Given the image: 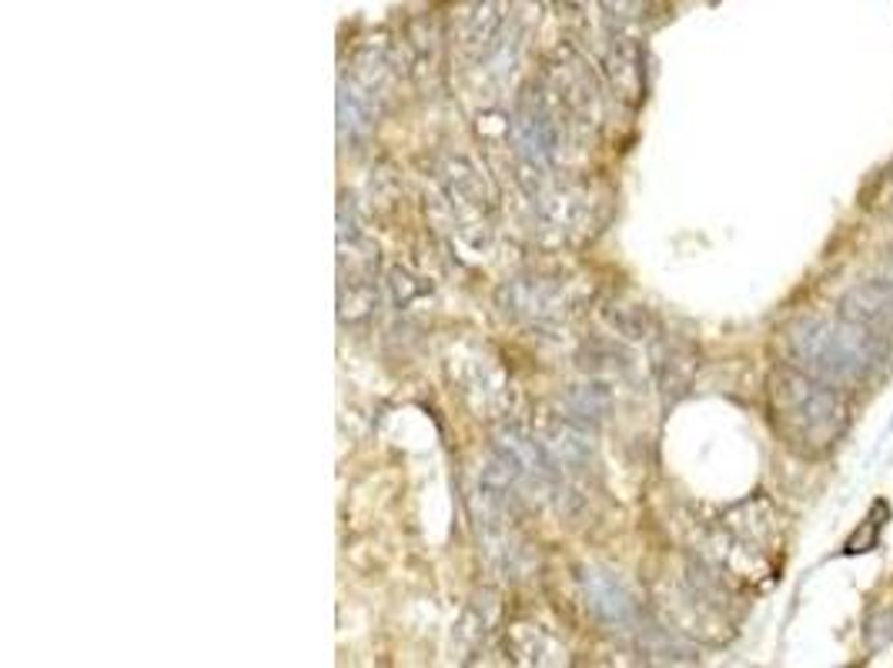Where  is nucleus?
Masks as SVG:
<instances>
[{
    "label": "nucleus",
    "instance_id": "ddd939ff",
    "mask_svg": "<svg viewBox=\"0 0 893 668\" xmlns=\"http://www.w3.org/2000/svg\"><path fill=\"white\" fill-rule=\"evenodd\" d=\"M375 114H379L375 94H369L351 74L338 78V131H341V138H348V141L366 138L375 125Z\"/></svg>",
    "mask_w": 893,
    "mask_h": 668
},
{
    "label": "nucleus",
    "instance_id": "f257e3e1",
    "mask_svg": "<svg viewBox=\"0 0 893 668\" xmlns=\"http://www.w3.org/2000/svg\"><path fill=\"white\" fill-rule=\"evenodd\" d=\"M787 364L833 385V388H863L886 368V338L873 328L850 321L844 315L820 318L807 315L784 328Z\"/></svg>",
    "mask_w": 893,
    "mask_h": 668
},
{
    "label": "nucleus",
    "instance_id": "4468645a",
    "mask_svg": "<svg viewBox=\"0 0 893 668\" xmlns=\"http://www.w3.org/2000/svg\"><path fill=\"white\" fill-rule=\"evenodd\" d=\"M696 351L686 344V341H660L657 344V354H652V372H657V382L663 388L666 398H680L693 375H696Z\"/></svg>",
    "mask_w": 893,
    "mask_h": 668
},
{
    "label": "nucleus",
    "instance_id": "39448f33",
    "mask_svg": "<svg viewBox=\"0 0 893 668\" xmlns=\"http://www.w3.org/2000/svg\"><path fill=\"white\" fill-rule=\"evenodd\" d=\"M512 117V148H515V161H529V164H546L553 167L556 154H559V107L549 101V94L540 87H532L519 97Z\"/></svg>",
    "mask_w": 893,
    "mask_h": 668
},
{
    "label": "nucleus",
    "instance_id": "f3484780",
    "mask_svg": "<svg viewBox=\"0 0 893 668\" xmlns=\"http://www.w3.org/2000/svg\"><path fill=\"white\" fill-rule=\"evenodd\" d=\"M375 305H379L375 278H338V315H341V321H348V325L366 321Z\"/></svg>",
    "mask_w": 893,
    "mask_h": 668
},
{
    "label": "nucleus",
    "instance_id": "f03ea898",
    "mask_svg": "<svg viewBox=\"0 0 893 668\" xmlns=\"http://www.w3.org/2000/svg\"><path fill=\"white\" fill-rule=\"evenodd\" d=\"M769 414L784 445L800 458L830 455L850 429L847 395L793 364L769 375Z\"/></svg>",
    "mask_w": 893,
    "mask_h": 668
},
{
    "label": "nucleus",
    "instance_id": "423d86ee",
    "mask_svg": "<svg viewBox=\"0 0 893 668\" xmlns=\"http://www.w3.org/2000/svg\"><path fill=\"white\" fill-rule=\"evenodd\" d=\"M492 448H496V458L515 474V481L522 484V489L549 492L563 481L546 442L532 438L522 424H502V429L496 432Z\"/></svg>",
    "mask_w": 893,
    "mask_h": 668
},
{
    "label": "nucleus",
    "instance_id": "9b49d317",
    "mask_svg": "<svg viewBox=\"0 0 893 668\" xmlns=\"http://www.w3.org/2000/svg\"><path fill=\"white\" fill-rule=\"evenodd\" d=\"M512 21H506L502 0H468L465 17H462V47L486 60L502 37L509 34Z\"/></svg>",
    "mask_w": 893,
    "mask_h": 668
},
{
    "label": "nucleus",
    "instance_id": "412c9836",
    "mask_svg": "<svg viewBox=\"0 0 893 668\" xmlns=\"http://www.w3.org/2000/svg\"><path fill=\"white\" fill-rule=\"evenodd\" d=\"M556 4L563 8V11H582L589 0H556Z\"/></svg>",
    "mask_w": 893,
    "mask_h": 668
},
{
    "label": "nucleus",
    "instance_id": "a211bd4d",
    "mask_svg": "<svg viewBox=\"0 0 893 668\" xmlns=\"http://www.w3.org/2000/svg\"><path fill=\"white\" fill-rule=\"evenodd\" d=\"M890 521V505L886 502H873V508H870V515H867V521L847 538V544H844V555H867V552H873L877 549V541H880V531H883V525Z\"/></svg>",
    "mask_w": 893,
    "mask_h": 668
},
{
    "label": "nucleus",
    "instance_id": "9d476101",
    "mask_svg": "<svg viewBox=\"0 0 893 668\" xmlns=\"http://www.w3.org/2000/svg\"><path fill=\"white\" fill-rule=\"evenodd\" d=\"M529 201L546 231L569 234L585 221V198L572 185H563V180H556V177H549L540 191L529 195Z\"/></svg>",
    "mask_w": 893,
    "mask_h": 668
},
{
    "label": "nucleus",
    "instance_id": "6ab92c4d",
    "mask_svg": "<svg viewBox=\"0 0 893 668\" xmlns=\"http://www.w3.org/2000/svg\"><path fill=\"white\" fill-rule=\"evenodd\" d=\"M610 401L613 398H610V388L603 382H589V385H582V388H576L569 395V408H572L576 421H585V418L600 421L610 411Z\"/></svg>",
    "mask_w": 893,
    "mask_h": 668
},
{
    "label": "nucleus",
    "instance_id": "2eb2a0df",
    "mask_svg": "<svg viewBox=\"0 0 893 668\" xmlns=\"http://www.w3.org/2000/svg\"><path fill=\"white\" fill-rule=\"evenodd\" d=\"M506 648H509L512 661H522V665H559V661H566V648L543 625H532V622L509 625Z\"/></svg>",
    "mask_w": 893,
    "mask_h": 668
},
{
    "label": "nucleus",
    "instance_id": "6e6552de",
    "mask_svg": "<svg viewBox=\"0 0 893 668\" xmlns=\"http://www.w3.org/2000/svg\"><path fill=\"white\" fill-rule=\"evenodd\" d=\"M499 308L506 318L512 321H553L563 308V291L559 284L546 281V278H535V274H522V278H512L499 288L496 294Z\"/></svg>",
    "mask_w": 893,
    "mask_h": 668
},
{
    "label": "nucleus",
    "instance_id": "20e7f679",
    "mask_svg": "<svg viewBox=\"0 0 893 668\" xmlns=\"http://www.w3.org/2000/svg\"><path fill=\"white\" fill-rule=\"evenodd\" d=\"M543 91L559 107V114H569L579 125H592L600 117V78L592 74L585 57L572 47H559L549 54Z\"/></svg>",
    "mask_w": 893,
    "mask_h": 668
},
{
    "label": "nucleus",
    "instance_id": "f8f14e48",
    "mask_svg": "<svg viewBox=\"0 0 893 668\" xmlns=\"http://www.w3.org/2000/svg\"><path fill=\"white\" fill-rule=\"evenodd\" d=\"M546 448L559 468V474H582L592 468L595 461V445H592V432L585 421H559L553 424V432L546 438Z\"/></svg>",
    "mask_w": 893,
    "mask_h": 668
},
{
    "label": "nucleus",
    "instance_id": "dca6fc26",
    "mask_svg": "<svg viewBox=\"0 0 893 668\" xmlns=\"http://www.w3.org/2000/svg\"><path fill=\"white\" fill-rule=\"evenodd\" d=\"M606 74L623 101H636L642 94V68H639L636 44H629V40L613 44V50L606 54Z\"/></svg>",
    "mask_w": 893,
    "mask_h": 668
},
{
    "label": "nucleus",
    "instance_id": "aec40b11",
    "mask_svg": "<svg viewBox=\"0 0 893 668\" xmlns=\"http://www.w3.org/2000/svg\"><path fill=\"white\" fill-rule=\"evenodd\" d=\"M646 4L649 0H600V8L613 17H636V14H642Z\"/></svg>",
    "mask_w": 893,
    "mask_h": 668
},
{
    "label": "nucleus",
    "instance_id": "0eeeda50",
    "mask_svg": "<svg viewBox=\"0 0 893 668\" xmlns=\"http://www.w3.org/2000/svg\"><path fill=\"white\" fill-rule=\"evenodd\" d=\"M579 588H582V601L585 609L600 619L610 629H633L639 622V609L636 598L629 595V588L606 569H585L579 575Z\"/></svg>",
    "mask_w": 893,
    "mask_h": 668
},
{
    "label": "nucleus",
    "instance_id": "1a4fd4ad",
    "mask_svg": "<svg viewBox=\"0 0 893 668\" xmlns=\"http://www.w3.org/2000/svg\"><path fill=\"white\" fill-rule=\"evenodd\" d=\"M844 318L860 321L867 328H873L877 335H893V274H880L870 281L854 284L844 297L840 308Z\"/></svg>",
    "mask_w": 893,
    "mask_h": 668
},
{
    "label": "nucleus",
    "instance_id": "7ed1b4c3",
    "mask_svg": "<svg viewBox=\"0 0 893 668\" xmlns=\"http://www.w3.org/2000/svg\"><path fill=\"white\" fill-rule=\"evenodd\" d=\"M439 185L445 195V204L455 218V227L472 245H483L489 224H492V188L468 157H449L439 167Z\"/></svg>",
    "mask_w": 893,
    "mask_h": 668
}]
</instances>
